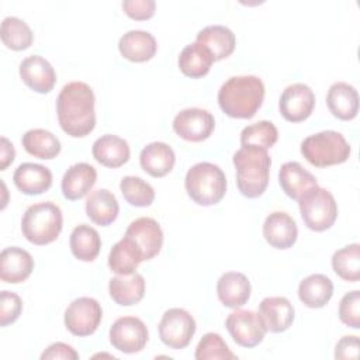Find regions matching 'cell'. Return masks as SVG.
<instances>
[{"label": "cell", "mask_w": 360, "mask_h": 360, "mask_svg": "<svg viewBox=\"0 0 360 360\" xmlns=\"http://www.w3.org/2000/svg\"><path fill=\"white\" fill-rule=\"evenodd\" d=\"M91 153L100 165L115 169L129 160L131 149L124 138L112 134H105L94 141Z\"/></svg>", "instance_id": "cell-22"}, {"label": "cell", "mask_w": 360, "mask_h": 360, "mask_svg": "<svg viewBox=\"0 0 360 360\" xmlns=\"http://www.w3.org/2000/svg\"><path fill=\"white\" fill-rule=\"evenodd\" d=\"M339 319L353 328H360V291L353 290L350 292H346L339 304Z\"/></svg>", "instance_id": "cell-40"}, {"label": "cell", "mask_w": 360, "mask_h": 360, "mask_svg": "<svg viewBox=\"0 0 360 360\" xmlns=\"http://www.w3.org/2000/svg\"><path fill=\"white\" fill-rule=\"evenodd\" d=\"M15 187L27 195H38L48 191L52 186V172L39 163H21L13 174Z\"/></svg>", "instance_id": "cell-20"}, {"label": "cell", "mask_w": 360, "mask_h": 360, "mask_svg": "<svg viewBox=\"0 0 360 360\" xmlns=\"http://www.w3.org/2000/svg\"><path fill=\"white\" fill-rule=\"evenodd\" d=\"M1 41L13 51H24L31 46L34 41V34L28 24L14 15H8L1 21Z\"/></svg>", "instance_id": "cell-35"}, {"label": "cell", "mask_w": 360, "mask_h": 360, "mask_svg": "<svg viewBox=\"0 0 360 360\" xmlns=\"http://www.w3.org/2000/svg\"><path fill=\"white\" fill-rule=\"evenodd\" d=\"M15 158V149L13 143L6 138L1 136V149H0V170H6L10 163H13Z\"/></svg>", "instance_id": "cell-45"}, {"label": "cell", "mask_w": 360, "mask_h": 360, "mask_svg": "<svg viewBox=\"0 0 360 360\" xmlns=\"http://www.w3.org/2000/svg\"><path fill=\"white\" fill-rule=\"evenodd\" d=\"M108 292L115 304L122 307L134 305L145 295V278L136 271L128 276H115L110 278Z\"/></svg>", "instance_id": "cell-30"}, {"label": "cell", "mask_w": 360, "mask_h": 360, "mask_svg": "<svg viewBox=\"0 0 360 360\" xmlns=\"http://www.w3.org/2000/svg\"><path fill=\"white\" fill-rule=\"evenodd\" d=\"M195 42L208 49L214 60H221L228 58L236 45V38L232 30L225 25L214 24L207 25L198 31Z\"/></svg>", "instance_id": "cell-26"}, {"label": "cell", "mask_w": 360, "mask_h": 360, "mask_svg": "<svg viewBox=\"0 0 360 360\" xmlns=\"http://www.w3.org/2000/svg\"><path fill=\"white\" fill-rule=\"evenodd\" d=\"M120 190L129 205L149 207L155 200L153 187L138 176H125L120 181Z\"/></svg>", "instance_id": "cell-38"}, {"label": "cell", "mask_w": 360, "mask_h": 360, "mask_svg": "<svg viewBox=\"0 0 360 360\" xmlns=\"http://www.w3.org/2000/svg\"><path fill=\"white\" fill-rule=\"evenodd\" d=\"M21 143L24 149L38 159H53L60 153L62 145L56 135L44 128H34L27 131Z\"/></svg>", "instance_id": "cell-34"}, {"label": "cell", "mask_w": 360, "mask_h": 360, "mask_svg": "<svg viewBox=\"0 0 360 360\" xmlns=\"http://www.w3.org/2000/svg\"><path fill=\"white\" fill-rule=\"evenodd\" d=\"M77 360L79 359V353L70 346L66 345L63 342H56L49 345L44 353L41 354V360Z\"/></svg>", "instance_id": "cell-43"}, {"label": "cell", "mask_w": 360, "mask_h": 360, "mask_svg": "<svg viewBox=\"0 0 360 360\" xmlns=\"http://www.w3.org/2000/svg\"><path fill=\"white\" fill-rule=\"evenodd\" d=\"M120 53L131 62H146L158 51L155 37L143 30H129L118 41Z\"/></svg>", "instance_id": "cell-25"}, {"label": "cell", "mask_w": 360, "mask_h": 360, "mask_svg": "<svg viewBox=\"0 0 360 360\" xmlns=\"http://www.w3.org/2000/svg\"><path fill=\"white\" fill-rule=\"evenodd\" d=\"M281 190L292 200H300L307 191L318 186L316 179L298 162H285L278 170Z\"/></svg>", "instance_id": "cell-24"}, {"label": "cell", "mask_w": 360, "mask_h": 360, "mask_svg": "<svg viewBox=\"0 0 360 360\" xmlns=\"http://www.w3.org/2000/svg\"><path fill=\"white\" fill-rule=\"evenodd\" d=\"M84 210L91 222L100 226H108L117 219L120 205L111 191L107 188H98L90 193L86 198Z\"/></svg>", "instance_id": "cell-28"}, {"label": "cell", "mask_w": 360, "mask_h": 360, "mask_svg": "<svg viewBox=\"0 0 360 360\" xmlns=\"http://www.w3.org/2000/svg\"><path fill=\"white\" fill-rule=\"evenodd\" d=\"M22 311V301L18 294L3 290L0 292V326L14 323Z\"/></svg>", "instance_id": "cell-41"}, {"label": "cell", "mask_w": 360, "mask_h": 360, "mask_svg": "<svg viewBox=\"0 0 360 360\" xmlns=\"http://www.w3.org/2000/svg\"><path fill=\"white\" fill-rule=\"evenodd\" d=\"M143 262L135 243L124 235L110 250L108 267L118 276H128L135 273L139 263Z\"/></svg>", "instance_id": "cell-33"}, {"label": "cell", "mask_w": 360, "mask_h": 360, "mask_svg": "<svg viewBox=\"0 0 360 360\" xmlns=\"http://www.w3.org/2000/svg\"><path fill=\"white\" fill-rule=\"evenodd\" d=\"M315 107V94L305 83H292L287 86L278 100V110L284 120L301 122L307 120Z\"/></svg>", "instance_id": "cell-13"}, {"label": "cell", "mask_w": 360, "mask_h": 360, "mask_svg": "<svg viewBox=\"0 0 360 360\" xmlns=\"http://www.w3.org/2000/svg\"><path fill=\"white\" fill-rule=\"evenodd\" d=\"M34 270V259L30 252L18 246L4 248L0 253V278L8 284L25 281Z\"/></svg>", "instance_id": "cell-18"}, {"label": "cell", "mask_w": 360, "mask_h": 360, "mask_svg": "<svg viewBox=\"0 0 360 360\" xmlns=\"http://www.w3.org/2000/svg\"><path fill=\"white\" fill-rule=\"evenodd\" d=\"M97 181V170L86 163L79 162L72 165L63 174L60 188L62 194L69 201H76L89 194Z\"/></svg>", "instance_id": "cell-19"}, {"label": "cell", "mask_w": 360, "mask_h": 360, "mask_svg": "<svg viewBox=\"0 0 360 360\" xmlns=\"http://www.w3.org/2000/svg\"><path fill=\"white\" fill-rule=\"evenodd\" d=\"M62 226V211L52 201H42L30 205L21 218L22 236L38 246L56 240Z\"/></svg>", "instance_id": "cell-5"}, {"label": "cell", "mask_w": 360, "mask_h": 360, "mask_svg": "<svg viewBox=\"0 0 360 360\" xmlns=\"http://www.w3.org/2000/svg\"><path fill=\"white\" fill-rule=\"evenodd\" d=\"M194 333L195 321L188 311L183 308H170L162 315L159 322V338L167 347L173 350L187 347Z\"/></svg>", "instance_id": "cell-8"}, {"label": "cell", "mask_w": 360, "mask_h": 360, "mask_svg": "<svg viewBox=\"0 0 360 360\" xmlns=\"http://www.w3.org/2000/svg\"><path fill=\"white\" fill-rule=\"evenodd\" d=\"M215 128L214 115L202 108H186L173 120L174 132L188 142H201L211 136Z\"/></svg>", "instance_id": "cell-11"}, {"label": "cell", "mask_w": 360, "mask_h": 360, "mask_svg": "<svg viewBox=\"0 0 360 360\" xmlns=\"http://www.w3.org/2000/svg\"><path fill=\"white\" fill-rule=\"evenodd\" d=\"M252 285L240 271H226L217 281V294L226 308H240L250 298Z\"/></svg>", "instance_id": "cell-21"}, {"label": "cell", "mask_w": 360, "mask_h": 360, "mask_svg": "<svg viewBox=\"0 0 360 360\" xmlns=\"http://www.w3.org/2000/svg\"><path fill=\"white\" fill-rule=\"evenodd\" d=\"M263 98L264 84L253 75L232 76L218 90V104L232 118H252L262 107Z\"/></svg>", "instance_id": "cell-2"}, {"label": "cell", "mask_w": 360, "mask_h": 360, "mask_svg": "<svg viewBox=\"0 0 360 360\" xmlns=\"http://www.w3.org/2000/svg\"><path fill=\"white\" fill-rule=\"evenodd\" d=\"M176 155L165 142H150L139 153L141 167L152 177H163L172 172Z\"/></svg>", "instance_id": "cell-27"}, {"label": "cell", "mask_w": 360, "mask_h": 360, "mask_svg": "<svg viewBox=\"0 0 360 360\" xmlns=\"http://www.w3.org/2000/svg\"><path fill=\"white\" fill-rule=\"evenodd\" d=\"M350 145L336 131L326 129L307 136L301 142V153L315 167H328L345 163L350 156Z\"/></svg>", "instance_id": "cell-6"}, {"label": "cell", "mask_w": 360, "mask_h": 360, "mask_svg": "<svg viewBox=\"0 0 360 360\" xmlns=\"http://www.w3.org/2000/svg\"><path fill=\"white\" fill-rule=\"evenodd\" d=\"M93 89L84 82H69L58 94L56 112L63 132L73 138L89 135L96 127Z\"/></svg>", "instance_id": "cell-1"}, {"label": "cell", "mask_w": 360, "mask_h": 360, "mask_svg": "<svg viewBox=\"0 0 360 360\" xmlns=\"http://www.w3.org/2000/svg\"><path fill=\"white\" fill-rule=\"evenodd\" d=\"M263 236L270 246L276 249H288L297 240L298 228L290 214L274 211L269 214L263 222Z\"/></svg>", "instance_id": "cell-17"}, {"label": "cell", "mask_w": 360, "mask_h": 360, "mask_svg": "<svg viewBox=\"0 0 360 360\" xmlns=\"http://www.w3.org/2000/svg\"><path fill=\"white\" fill-rule=\"evenodd\" d=\"M278 139V131L270 121H257L245 127L240 132V145L260 149L271 148Z\"/></svg>", "instance_id": "cell-37"}, {"label": "cell", "mask_w": 360, "mask_h": 360, "mask_svg": "<svg viewBox=\"0 0 360 360\" xmlns=\"http://www.w3.org/2000/svg\"><path fill=\"white\" fill-rule=\"evenodd\" d=\"M194 357L197 360H235L238 359L235 353L231 352L226 342L219 333L208 332L205 333L197 347Z\"/></svg>", "instance_id": "cell-39"}, {"label": "cell", "mask_w": 360, "mask_h": 360, "mask_svg": "<svg viewBox=\"0 0 360 360\" xmlns=\"http://www.w3.org/2000/svg\"><path fill=\"white\" fill-rule=\"evenodd\" d=\"M156 3L153 0H124L122 10L132 20H148L155 14Z\"/></svg>", "instance_id": "cell-42"}, {"label": "cell", "mask_w": 360, "mask_h": 360, "mask_svg": "<svg viewBox=\"0 0 360 360\" xmlns=\"http://www.w3.org/2000/svg\"><path fill=\"white\" fill-rule=\"evenodd\" d=\"M359 338L356 335L343 336L335 347V359H357Z\"/></svg>", "instance_id": "cell-44"}, {"label": "cell", "mask_w": 360, "mask_h": 360, "mask_svg": "<svg viewBox=\"0 0 360 360\" xmlns=\"http://www.w3.org/2000/svg\"><path fill=\"white\" fill-rule=\"evenodd\" d=\"M332 269L343 280L356 283L360 278V245L352 243L332 256Z\"/></svg>", "instance_id": "cell-36"}, {"label": "cell", "mask_w": 360, "mask_h": 360, "mask_svg": "<svg viewBox=\"0 0 360 360\" xmlns=\"http://www.w3.org/2000/svg\"><path fill=\"white\" fill-rule=\"evenodd\" d=\"M69 245L72 255L77 260L93 262L100 253L101 238L93 226L87 224H80L73 228L69 238Z\"/></svg>", "instance_id": "cell-32"}, {"label": "cell", "mask_w": 360, "mask_h": 360, "mask_svg": "<svg viewBox=\"0 0 360 360\" xmlns=\"http://www.w3.org/2000/svg\"><path fill=\"white\" fill-rule=\"evenodd\" d=\"M108 336L114 349L132 354L146 346L149 332L142 319L136 316H121L111 325Z\"/></svg>", "instance_id": "cell-10"}, {"label": "cell", "mask_w": 360, "mask_h": 360, "mask_svg": "<svg viewBox=\"0 0 360 360\" xmlns=\"http://www.w3.org/2000/svg\"><path fill=\"white\" fill-rule=\"evenodd\" d=\"M236 169V186L242 195L248 198L260 197L269 184L271 159L266 149L242 146L233 153Z\"/></svg>", "instance_id": "cell-3"}, {"label": "cell", "mask_w": 360, "mask_h": 360, "mask_svg": "<svg viewBox=\"0 0 360 360\" xmlns=\"http://www.w3.org/2000/svg\"><path fill=\"white\" fill-rule=\"evenodd\" d=\"M326 104L332 115L338 120H353L359 112V94L356 87L346 82L333 83L328 90Z\"/></svg>", "instance_id": "cell-23"}, {"label": "cell", "mask_w": 360, "mask_h": 360, "mask_svg": "<svg viewBox=\"0 0 360 360\" xmlns=\"http://www.w3.org/2000/svg\"><path fill=\"white\" fill-rule=\"evenodd\" d=\"M103 318V309L97 300L91 297H79L73 300L65 311V326L75 336L93 335Z\"/></svg>", "instance_id": "cell-9"}, {"label": "cell", "mask_w": 360, "mask_h": 360, "mask_svg": "<svg viewBox=\"0 0 360 360\" xmlns=\"http://www.w3.org/2000/svg\"><path fill=\"white\" fill-rule=\"evenodd\" d=\"M188 197L198 205L218 204L226 193V177L224 170L214 163L200 162L193 165L184 179Z\"/></svg>", "instance_id": "cell-4"}, {"label": "cell", "mask_w": 360, "mask_h": 360, "mask_svg": "<svg viewBox=\"0 0 360 360\" xmlns=\"http://www.w3.org/2000/svg\"><path fill=\"white\" fill-rule=\"evenodd\" d=\"M304 224L315 232L329 229L338 218V204L330 191L315 186L298 200Z\"/></svg>", "instance_id": "cell-7"}, {"label": "cell", "mask_w": 360, "mask_h": 360, "mask_svg": "<svg viewBox=\"0 0 360 360\" xmlns=\"http://www.w3.org/2000/svg\"><path fill=\"white\" fill-rule=\"evenodd\" d=\"M20 77L34 91L45 94L53 90L56 73L53 66L39 55H30L21 60Z\"/></svg>", "instance_id": "cell-16"}, {"label": "cell", "mask_w": 360, "mask_h": 360, "mask_svg": "<svg viewBox=\"0 0 360 360\" xmlns=\"http://www.w3.org/2000/svg\"><path fill=\"white\" fill-rule=\"evenodd\" d=\"M125 235L135 243L143 262L159 255L163 245V231L159 222L149 217L134 219L128 225Z\"/></svg>", "instance_id": "cell-14"}, {"label": "cell", "mask_w": 360, "mask_h": 360, "mask_svg": "<svg viewBox=\"0 0 360 360\" xmlns=\"http://www.w3.org/2000/svg\"><path fill=\"white\" fill-rule=\"evenodd\" d=\"M259 319L266 332H285L294 321V307L285 297H266L259 304Z\"/></svg>", "instance_id": "cell-15"}, {"label": "cell", "mask_w": 360, "mask_h": 360, "mask_svg": "<svg viewBox=\"0 0 360 360\" xmlns=\"http://www.w3.org/2000/svg\"><path fill=\"white\" fill-rule=\"evenodd\" d=\"M212 55L208 52L207 48L200 45L198 42H191L186 45L177 59L180 72L191 79H198L205 76L212 63H214Z\"/></svg>", "instance_id": "cell-31"}, {"label": "cell", "mask_w": 360, "mask_h": 360, "mask_svg": "<svg viewBox=\"0 0 360 360\" xmlns=\"http://www.w3.org/2000/svg\"><path fill=\"white\" fill-rule=\"evenodd\" d=\"M333 295L332 280L322 274H309L300 281L298 298L308 308H322L325 307Z\"/></svg>", "instance_id": "cell-29"}, {"label": "cell", "mask_w": 360, "mask_h": 360, "mask_svg": "<svg viewBox=\"0 0 360 360\" xmlns=\"http://www.w3.org/2000/svg\"><path fill=\"white\" fill-rule=\"evenodd\" d=\"M225 326L233 342L248 349L262 343L266 335V329L263 328L259 315L248 309H236L231 312L225 321Z\"/></svg>", "instance_id": "cell-12"}]
</instances>
